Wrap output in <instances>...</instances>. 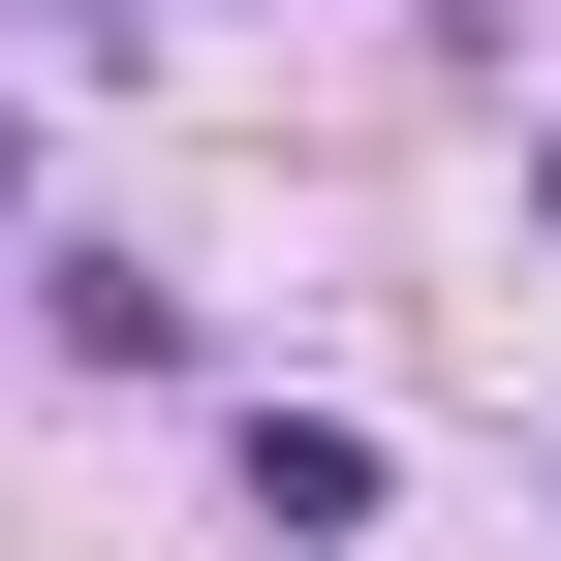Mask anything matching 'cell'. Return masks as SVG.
Wrapping results in <instances>:
<instances>
[{
    "label": "cell",
    "mask_w": 561,
    "mask_h": 561,
    "mask_svg": "<svg viewBox=\"0 0 561 561\" xmlns=\"http://www.w3.org/2000/svg\"><path fill=\"white\" fill-rule=\"evenodd\" d=\"M250 530H375V437L343 405H250Z\"/></svg>",
    "instance_id": "cell-1"
},
{
    "label": "cell",
    "mask_w": 561,
    "mask_h": 561,
    "mask_svg": "<svg viewBox=\"0 0 561 561\" xmlns=\"http://www.w3.org/2000/svg\"><path fill=\"white\" fill-rule=\"evenodd\" d=\"M62 32H125V0H62Z\"/></svg>",
    "instance_id": "cell-2"
}]
</instances>
